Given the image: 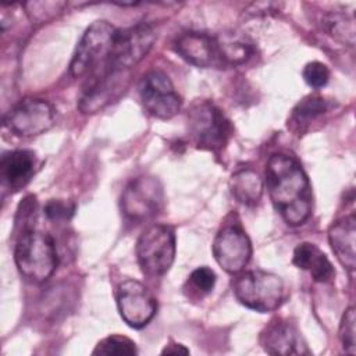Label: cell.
I'll use <instances>...</instances> for the list:
<instances>
[{
	"instance_id": "obj_1",
	"label": "cell",
	"mask_w": 356,
	"mask_h": 356,
	"mask_svg": "<svg viewBox=\"0 0 356 356\" xmlns=\"http://www.w3.org/2000/svg\"><path fill=\"white\" fill-rule=\"evenodd\" d=\"M264 184L282 220L298 227L305 224L313 209V193L302 165L291 156L274 153L266 164Z\"/></svg>"
},
{
	"instance_id": "obj_2",
	"label": "cell",
	"mask_w": 356,
	"mask_h": 356,
	"mask_svg": "<svg viewBox=\"0 0 356 356\" xmlns=\"http://www.w3.org/2000/svg\"><path fill=\"white\" fill-rule=\"evenodd\" d=\"M14 261L22 277L32 282H43L57 267V250L53 238L35 229L18 235L14 248Z\"/></svg>"
},
{
	"instance_id": "obj_3",
	"label": "cell",
	"mask_w": 356,
	"mask_h": 356,
	"mask_svg": "<svg viewBox=\"0 0 356 356\" xmlns=\"http://www.w3.org/2000/svg\"><path fill=\"white\" fill-rule=\"evenodd\" d=\"M186 125L196 147L220 152L227 145L232 125L225 114L210 100H196L186 113Z\"/></svg>"
},
{
	"instance_id": "obj_4",
	"label": "cell",
	"mask_w": 356,
	"mask_h": 356,
	"mask_svg": "<svg viewBox=\"0 0 356 356\" xmlns=\"http://www.w3.org/2000/svg\"><path fill=\"white\" fill-rule=\"evenodd\" d=\"M232 288L239 303L260 313L277 310L285 299V285L281 277L264 270L242 273L232 282Z\"/></svg>"
},
{
	"instance_id": "obj_5",
	"label": "cell",
	"mask_w": 356,
	"mask_h": 356,
	"mask_svg": "<svg viewBox=\"0 0 356 356\" xmlns=\"http://www.w3.org/2000/svg\"><path fill=\"white\" fill-rule=\"evenodd\" d=\"M115 35L117 29L104 19L95 21L89 25L70 63L71 75L74 78H81L88 72L100 68L110 56Z\"/></svg>"
},
{
	"instance_id": "obj_6",
	"label": "cell",
	"mask_w": 356,
	"mask_h": 356,
	"mask_svg": "<svg viewBox=\"0 0 356 356\" xmlns=\"http://www.w3.org/2000/svg\"><path fill=\"white\" fill-rule=\"evenodd\" d=\"M175 257V232L170 225L154 224L145 229L136 242L140 270L150 277L165 274Z\"/></svg>"
},
{
	"instance_id": "obj_7",
	"label": "cell",
	"mask_w": 356,
	"mask_h": 356,
	"mask_svg": "<svg viewBox=\"0 0 356 356\" xmlns=\"http://www.w3.org/2000/svg\"><path fill=\"white\" fill-rule=\"evenodd\" d=\"M156 36L153 25L147 22L117 31L110 56L104 64L113 70L131 71L150 51Z\"/></svg>"
},
{
	"instance_id": "obj_8",
	"label": "cell",
	"mask_w": 356,
	"mask_h": 356,
	"mask_svg": "<svg viewBox=\"0 0 356 356\" xmlns=\"http://www.w3.org/2000/svg\"><path fill=\"white\" fill-rule=\"evenodd\" d=\"M164 191L160 181L150 175L134 178L121 195V210L131 221H146L161 211Z\"/></svg>"
},
{
	"instance_id": "obj_9",
	"label": "cell",
	"mask_w": 356,
	"mask_h": 356,
	"mask_svg": "<svg viewBox=\"0 0 356 356\" xmlns=\"http://www.w3.org/2000/svg\"><path fill=\"white\" fill-rule=\"evenodd\" d=\"M139 96L145 110L156 118H172L182 107V99L175 92L171 79L159 70L149 71L142 76Z\"/></svg>"
},
{
	"instance_id": "obj_10",
	"label": "cell",
	"mask_w": 356,
	"mask_h": 356,
	"mask_svg": "<svg viewBox=\"0 0 356 356\" xmlns=\"http://www.w3.org/2000/svg\"><path fill=\"white\" fill-rule=\"evenodd\" d=\"M129 82V71H118L103 64L82 90L78 108L83 114H95L117 99Z\"/></svg>"
},
{
	"instance_id": "obj_11",
	"label": "cell",
	"mask_w": 356,
	"mask_h": 356,
	"mask_svg": "<svg viewBox=\"0 0 356 356\" xmlns=\"http://www.w3.org/2000/svg\"><path fill=\"white\" fill-rule=\"evenodd\" d=\"M54 124V108L43 99L25 97L6 115V128L24 138L38 136L49 131Z\"/></svg>"
},
{
	"instance_id": "obj_12",
	"label": "cell",
	"mask_w": 356,
	"mask_h": 356,
	"mask_svg": "<svg viewBox=\"0 0 356 356\" xmlns=\"http://www.w3.org/2000/svg\"><path fill=\"white\" fill-rule=\"evenodd\" d=\"M117 307L122 320L132 328H143L157 310V303L149 289L136 280H125L117 286Z\"/></svg>"
},
{
	"instance_id": "obj_13",
	"label": "cell",
	"mask_w": 356,
	"mask_h": 356,
	"mask_svg": "<svg viewBox=\"0 0 356 356\" xmlns=\"http://www.w3.org/2000/svg\"><path fill=\"white\" fill-rule=\"evenodd\" d=\"M217 264L229 274L241 273L252 256V243L239 225L222 227L211 245Z\"/></svg>"
},
{
	"instance_id": "obj_14",
	"label": "cell",
	"mask_w": 356,
	"mask_h": 356,
	"mask_svg": "<svg viewBox=\"0 0 356 356\" xmlns=\"http://www.w3.org/2000/svg\"><path fill=\"white\" fill-rule=\"evenodd\" d=\"M261 348L270 355H307L310 350L299 330L289 321L275 318L260 334Z\"/></svg>"
},
{
	"instance_id": "obj_15",
	"label": "cell",
	"mask_w": 356,
	"mask_h": 356,
	"mask_svg": "<svg viewBox=\"0 0 356 356\" xmlns=\"http://www.w3.org/2000/svg\"><path fill=\"white\" fill-rule=\"evenodd\" d=\"M328 242L338 261L349 271L353 273L356 267V217L349 214L332 222L328 229Z\"/></svg>"
},
{
	"instance_id": "obj_16",
	"label": "cell",
	"mask_w": 356,
	"mask_h": 356,
	"mask_svg": "<svg viewBox=\"0 0 356 356\" xmlns=\"http://www.w3.org/2000/svg\"><path fill=\"white\" fill-rule=\"evenodd\" d=\"M36 171V154L32 150H13L4 153L0 161V174L3 182L11 189L24 188Z\"/></svg>"
},
{
	"instance_id": "obj_17",
	"label": "cell",
	"mask_w": 356,
	"mask_h": 356,
	"mask_svg": "<svg viewBox=\"0 0 356 356\" xmlns=\"http://www.w3.org/2000/svg\"><path fill=\"white\" fill-rule=\"evenodd\" d=\"M175 51L189 64L196 67H211L216 63L217 51L214 38L200 32H185L175 40Z\"/></svg>"
},
{
	"instance_id": "obj_18",
	"label": "cell",
	"mask_w": 356,
	"mask_h": 356,
	"mask_svg": "<svg viewBox=\"0 0 356 356\" xmlns=\"http://www.w3.org/2000/svg\"><path fill=\"white\" fill-rule=\"evenodd\" d=\"M292 263L298 268L309 271L312 278L317 282H327L335 275V270L328 257L310 242H302L295 248Z\"/></svg>"
},
{
	"instance_id": "obj_19",
	"label": "cell",
	"mask_w": 356,
	"mask_h": 356,
	"mask_svg": "<svg viewBox=\"0 0 356 356\" xmlns=\"http://www.w3.org/2000/svg\"><path fill=\"white\" fill-rule=\"evenodd\" d=\"M217 56L231 65L246 63L254 53L253 42L242 32L222 31L214 38Z\"/></svg>"
},
{
	"instance_id": "obj_20",
	"label": "cell",
	"mask_w": 356,
	"mask_h": 356,
	"mask_svg": "<svg viewBox=\"0 0 356 356\" xmlns=\"http://www.w3.org/2000/svg\"><path fill=\"white\" fill-rule=\"evenodd\" d=\"M330 110L328 102L320 95L305 96L292 110L288 118V128L302 135L307 132L316 121H318Z\"/></svg>"
},
{
	"instance_id": "obj_21",
	"label": "cell",
	"mask_w": 356,
	"mask_h": 356,
	"mask_svg": "<svg viewBox=\"0 0 356 356\" xmlns=\"http://www.w3.org/2000/svg\"><path fill=\"white\" fill-rule=\"evenodd\" d=\"M229 189L239 203L245 206H254L261 197L263 181L254 171L241 170L232 174L229 179Z\"/></svg>"
},
{
	"instance_id": "obj_22",
	"label": "cell",
	"mask_w": 356,
	"mask_h": 356,
	"mask_svg": "<svg viewBox=\"0 0 356 356\" xmlns=\"http://www.w3.org/2000/svg\"><path fill=\"white\" fill-rule=\"evenodd\" d=\"M321 26L334 40L349 47L355 46L356 31L353 15L342 11H328L321 18Z\"/></svg>"
},
{
	"instance_id": "obj_23",
	"label": "cell",
	"mask_w": 356,
	"mask_h": 356,
	"mask_svg": "<svg viewBox=\"0 0 356 356\" xmlns=\"http://www.w3.org/2000/svg\"><path fill=\"white\" fill-rule=\"evenodd\" d=\"M136 343L122 335H110L102 339L92 355H106V356H124V355H136Z\"/></svg>"
},
{
	"instance_id": "obj_24",
	"label": "cell",
	"mask_w": 356,
	"mask_h": 356,
	"mask_svg": "<svg viewBox=\"0 0 356 356\" xmlns=\"http://www.w3.org/2000/svg\"><path fill=\"white\" fill-rule=\"evenodd\" d=\"M28 18L35 24H44L56 18L67 7L65 1H28L22 4Z\"/></svg>"
},
{
	"instance_id": "obj_25",
	"label": "cell",
	"mask_w": 356,
	"mask_h": 356,
	"mask_svg": "<svg viewBox=\"0 0 356 356\" xmlns=\"http://www.w3.org/2000/svg\"><path fill=\"white\" fill-rule=\"evenodd\" d=\"M355 307L350 306L345 310L339 324V341L342 343V349L345 353L355 355L356 353V338H355Z\"/></svg>"
},
{
	"instance_id": "obj_26",
	"label": "cell",
	"mask_w": 356,
	"mask_h": 356,
	"mask_svg": "<svg viewBox=\"0 0 356 356\" xmlns=\"http://www.w3.org/2000/svg\"><path fill=\"white\" fill-rule=\"evenodd\" d=\"M38 220V202L33 195L26 196L18 206L17 210V227H19V234L28 229H35V222Z\"/></svg>"
},
{
	"instance_id": "obj_27",
	"label": "cell",
	"mask_w": 356,
	"mask_h": 356,
	"mask_svg": "<svg viewBox=\"0 0 356 356\" xmlns=\"http://www.w3.org/2000/svg\"><path fill=\"white\" fill-rule=\"evenodd\" d=\"M302 75H303L305 82L309 86L318 89V88H323L327 85V82L330 79V70L325 64H323L320 61H312L305 65Z\"/></svg>"
},
{
	"instance_id": "obj_28",
	"label": "cell",
	"mask_w": 356,
	"mask_h": 356,
	"mask_svg": "<svg viewBox=\"0 0 356 356\" xmlns=\"http://www.w3.org/2000/svg\"><path fill=\"white\" fill-rule=\"evenodd\" d=\"M75 211V206L70 202H64L60 199H51L44 206V214L50 221L60 222L68 221Z\"/></svg>"
},
{
	"instance_id": "obj_29",
	"label": "cell",
	"mask_w": 356,
	"mask_h": 356,
	"mask_svg": "<svg viewBox=\"0 0 356 356\" xmlns=\"http://www.w3.org/2000/svg\"><path fill=\"white\" fill-rule=\"evenodd\" d=\"M189 282L193 288H196L199 292L202 293H209L211 292V289L214 288L216 284V273L203 266V267H197L196 270L192 271L191 277H189Z\"/></svg>"
},
{
	"instance_id": "obj_30",
	"label": "cell",
	"mask_w": 356,
	"mask_h": 356,
	"mask_svg": "<svg viewBox=\"0 0 356 356\" xmlns=\"http://www.w3.org/2000/svg\"><path fill=\"white\" fill-rule=\"evenodd\" d=\"M161 353L163 355H165V353L167 355H189V349L185 345H182V343L172 342V343L165 345L164 349L161 350Z\"/></svg>"
}]
</instances>
